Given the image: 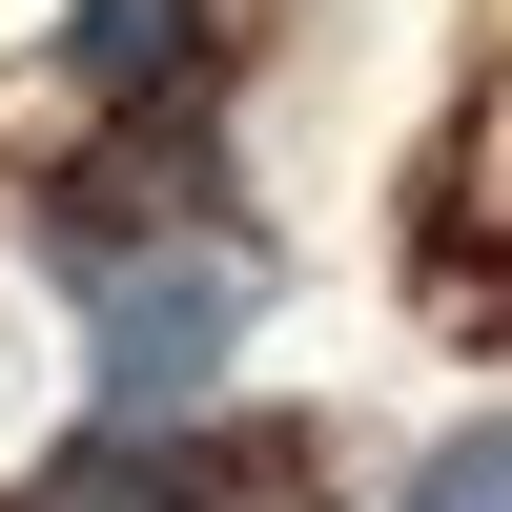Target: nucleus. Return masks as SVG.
<instances>
[{
	"instance_id": "20e7f679",
	"label": "nucleus",
	"mask_w": 512,
	"mask_h": 512,
	"mask_svg": "<svg viewBox=\"0 0 512 512\" xmlns=\"http://www.w3.org/2000/svg\"><path fill=\"white\" fill-rule=\"evenodd\" d=\"M390 512H512V410H472V431H431L390 472Z\"/></svg>"
},
{
	"instance_id": "f257e3e1",
	"label": "nucleus",
	"mask_w": 512,
	"mask_h": 512,
	"mask_svg": "<svg viewBox=\"0 0 512 512\" xmlns=\"http://www.w3.org/2000/svg\"><path fill=\"white\" fill-rule=\"evenodd\" d=\"M246 328H267V246H246V226L103 267V287H82V349H103V431H164V410H205Z\"/></svg>"
},
{
	"instance_id": "f03ea898",
	"label": "nucleus",
	"mask_w": 512,
	"mask_h": 512,
	"mask_svg": "<svg viewBox=\"0 0 512 512\" xmlns=\"http://www.w3.org/2000/svg\"><path fill=\"white\" fill-rule=\"evenodd\" d=\"M62 82L82 103H205V0H62Z\"/></svg>"
},
{
	"instance_id": "7ed1b4c3",
	"label": "nucleus",
	"mask_w": 512,
	"mask_h": 512,
	"mask_svg": "<svg viewBox=\"0 0 512 512\" xmlns=\"http://www.w3.org/2000/svg\"><path fill=\"white\" fill-rule=\"evenodd\" d=\"M0 512H226V492H205L185 451H144V431H103V451H62V472H21Z\"/></svg>"
}]
</instances>
